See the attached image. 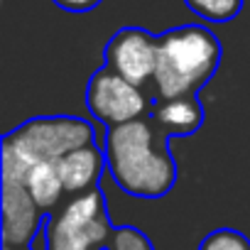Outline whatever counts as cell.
<instances>
[{"label": "cell", "mask_w": 250, "mask_h": 250, "mask_svg": "<svg viewBox=\"0 0 250 250\" xmlns=\"http://www.w3.org/2000/svg\"><path fill=\"white\" fill-rule=\"evenodd\" d=\"M103 152L113 182L130 196L160 199L177 182V165L145 118L108 128Z\"/></svg>", "instance_id": "6da1fadb"}, {"label": "cell", "mask_w": 250, "mask_h": 250, "mask_svg": "<svg viewBox=\"0 0 250 250\" xmlns=\"http://www.w3.org/2000/svg\"><path fill=\"white\" fill-rule=\"evenodd\" d=\"M221 64V42L204 25H182L160 35L155 91L162 101L194 96Z\"/></svg>", "instance_id": "7a4b0ae2"}, {"label": "cell", "mask_w": 250, "mask_h": 250, "mask_svg": "<svg viewBox=\"0 0 250 250\" xmlns=\"http://www.w3.org/2000/svg\"><path fill=\"white\" fill-rule=\"evenodd\" d=\"M113 226L108 218L105 199L98 189L74 194L62 208L47 218L44 248L47 250H103L110 245Z\"/></svg>", "instance_id": "3957f363"}, {"label": "cell", "mask_w": 250, "mask_h": 250, "mask_svg": "<svg viewBox=\"0 0 250 250\" xmlns=\"http://www.w3.org/2000/svg\"><path fill=\"white\" fill-rule=\"evenodd\" d=\"M96 133L93 125L83 118L74 115H42L32 118L13 133L5 135L3 143L13 145L18 152L30 157L32 162L47 160V162H59L64 155L93 145Z\"/></svg>", "instance_id": "277c9868"}, {"label": "cell", "mask_w": 250, "mask_h": 250, "mask_svg": "<svg viewBox=\"0 0 250 250\" xmlns=\"http://www.w3.org/2000/svg\"><path fill=\"white\" fill-rule=\"evenodd\" d=\"M86 105L93 118L105 123L108 128H115L143 118L147 110V96L140 91V86L105 66L91 76L86 86Z\"/></svg>", "instance_id": "5b68a950"}, {"label": "cell", "mask_w": 250, "mask_h": 250, "mask_svg": "<svg viewBox=\"0 0 250 250\" xmlns=\"http://www.w3.org/2000/svg\"><path fill=\"white\" fill-rule=\"evenodd\" d=\"M160 37L143 27H123L105 44V66L123 79L143 86L155 79Z\"/></svg>", "instance_id": "8992f818"}, {"label": "cell", "mask_w": 250, "mask_h": 250, "mask_svg": "<svg viewBox=\"0 0 250 250\" xmlns=\"http://www.w3.org/2000/svg\"><path fill=\"white\" fill-rule=\"evenodd\" d=\"M42 208L22 182L3 179V245L25 248L42 223Z\"/></svg>", "instance_id": "52a82bcc"}, {"label": "cell", "mask_w": 250, "mask_h": 250, "mask_svg": "<svg viewBox=\"0 0 250 250\" xmlns=\"http://www.w3.org/2000/svg\"><path fill=\"white\" fill-rule=\"evenodd\" d=\"M59 177L64 182V191L66 194H86L91 189L98 187L103 167H105V152L98 150L96 145H86L79 147L69 155H64L59 162Z\"/></svg>", "instance_id": "ba28073f"}, {"label": "cell", "mask_w": 250, "mask_h": 250, "mask_svg": "<svg viewBox=\"0 0 250 250\" xmlns=\"http://www.w3.org/2000/svg\"><path fill=\"white\" fill-rule=\"evenodd\" d=\"M152 118L160 128H165L172 135H191L204 123V105L199 103L196 96L167 98L157 105Z\"/></svg>", "instance_id": "9c48e42d"}, {"label": "cell", "mask_w": 250, "mask_h": 250, "mask_svg": "<svg viewBox=\"0 0 250 250\" xmlns=\"http://www.w3.org/2000/svg\"><path fill=\"white\" fill-rule=\"evenodd\" d=\"M25 187L27 191L32 194L35 204L47 213V211H54L62 201V194L64 191V182L59 177V167L57 162H47V160H40L35 162L30 169H27V177H25Z\"/></svg>", "instance_id": "30bf717a"}, {"label": "cell", "mask_w": 250, "mask_h": 250, "mask_svg": "<svg viewBox=\"0 0 250 250\" xmlns=\"http://www.w3.org/2000/svg\"><path fill=\"white\" fill-rule=\"evenodd\" d=\"M184 3L206 22H228L243 10V0H184Z\"/></svg>", "instance_id": "8fae6325"}, {"label": "cell", "mask_w": 250, "mask_h": 250, "mask_svg": "<svg viewBox=\"0 0 250 250\" xmlns=\"http://www.w3.org/2000/svg\"><path fill=\"white\" fill-rule=\"evenodd\" d=\"M199 250H250V240L235 228H218L201 240Z\"/></svg>", "instance_id": "7c38bea8"}, {"label": "cell", "mask_w": 250, "mask_h": 250, "mask_svg": "<svg viewBox=\"0 0 250 250\" xmlns=\"http://www.w3.org/2000/svg\"><path fill=\"white\" fill-rule=\"evenodd\" d=\"M105 250H155L150 238L138 230L135 226H120L113 230V238H110V245Z\"/></svg>", "instance_id": "4fadbf2b"}, {"label": "cell", "mask_w": 250, "mask_h": 250, "mask_svg": "<svg viewBox=\"0 0 250 250\" xmlns=\"http://www.w3.org/2000/svg\"><path fill=\"white\" fill-rule=\"evenodd\" d=\"M52 3L69 13H88L101 5V0H52Z\"/></svg>", "instance_id": "5bb4252c"}, {"label": "cell", "mask_w": 250, "mask_h": 250, "mask_svg": "<svg viewBox=\"0 0 250 250\" xmlns=\"http://www.w3.org/2000/svg\"><path fill=\"white\" fill-rule=\"evenodd\" d=\"M3 250H32V248H30V245H25V248H10V245H5Z\"/></svg>", "instance_id": "9a60e30c"}]
</instances>
